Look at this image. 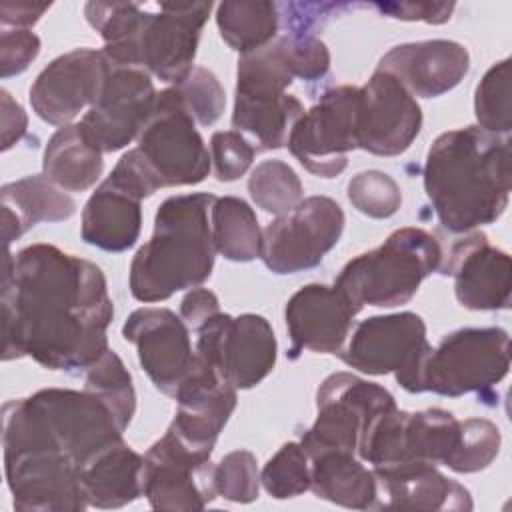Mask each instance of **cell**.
Here are the masks:
<instances>
[{
	"label": "cell",
	"instance_id": "cell-1",
	"mask_svg": "<svg viewBox=\"0 0 512 512\" xmlns=\"http://www.w3.org/2000/svg\"><path fill=\"white\" fill-rule=\"evenodd\" d=\"M114 316L102 270L52 244H32L2 274V360L30 356L50 370H88Z\"/></svg>",
	"mask_w": 512,
	"mask_h": 512
},
{
	"label": "cell",
	"instance_id": "cell-2",
	"mask_svg": "<svg viewBox=\"0 0 512 512\" xmlns=\"http://www.w3.org/2000/svg\"><path fill=\"white\" fill-rule=\"evenodd\" d=\"M424 190L454 234L498 220L510 196V140L480 126L440 134L426 156Z\"/></svg>",
	"mask_w": 512,
	"mask_h": 512
},
{
	"label": "cell",
	"instance_id": "cell-3",
	"mask_svg": "<svg viewBox=\"0 0 512 512\" xmlns=\"http://www.w3.org/2000/svg\"><path fill=\"white\" fill-rule=\"evenodd\" d=\"M216 196L178 194L166 198L154 218L152 238L130 264V292L140 302H158L210 278L214 240L208 210Z\"/></svg>",
	"mask_w": 512,
	"mask_h": 512
},
{
	"label": "cell",
	"instance_id": "cell-4",
	"mask_svg": "<svg viewBox=\"0 0 512 512\" xmlns=\"http://www.w3.org/2000/svg\"><path fill=\"white\" fill-rule=\"evenodd\" d=\"M442 248L422 228H400L384 244L350 260L338 274L334 286L362 310L368 306L406 304L422 280L440 268Z\"/></svg>",
	"mask_w": 512,
	"mask_h": 512
},
{
	"label": "cell",
	"instance_id": "cell-5",
	"mask_svg": "<svg viewBox=\"0 0 512 512\" xmlns=\"http://www.w3.org/2000/svg\"><path fill=\"white\" fill-rule=\"evenodd\" d=\"M292 80L294 74L280 36L238 60L232 126L250 134L260 150H276L286 144L290 128L304 114L300 100L286 94Z\"/></svg>",
	"mask_w": 512,
	"mask_h": 512
},
{
	"label": "cell",
	"instance_id": "cell-6",
	"mask_svg": "<svg viewBox=\"0 0 512 512\" xmlns=\"http://www.w3.org/2000/svg\"><path fill=\"white\" fill-rule=\"evenodd\" d=\"M464 442V420L430 408L422 412L388 410L380 414L358 446V456L376 466L402 462L442 464L456 472Z\"/></svg>",
	"mask_w": 512,
	"mask_h": 512
},
{
	"label": "cell",
	"instance_id": "cell-7",
	"mask_svg": "<svg viewBox=\"0 0 512 512\" xmlns=\"http://www.w3.org/2000/svg\"><path fill=\"white\" fill-rule=\"evenodd\" d=\"M136 152L156 188L198 184L208 176V150L176 86L156 94L152 114L138 134Z\"/></svg>",
	"mask_w": 512,
	"mask_h": 512
},
{
	"label": "cell",
	"instance_id": "cell-8",
	"mask_svg": "<svg viewBox=\"0 0 512 512\" xmlns=\"http://www.w3.org/2000/svg\"><path fill=\"white\" fill-rule=\"evenodd\" d=\"M510 368V338L502 328H462L432 348L420 370L418 392L462 396L498 384Z\"/></svg>",
	"mask_w": 512,
	"mask_h": 512
},
{
	"label": "cell",
	"instance_id": "cell-9",
	"mask_svg": "<svg viewBox=\"0 0 512 512\" xmlns=\"http://www.w3.org/2000/svg\"><path fill=\"white\" fill-rule=\"evenodd\" d=\"M210 10L212 2H162L156 12L144 8L130 46L114 64L142 68L164 82L180 84L194 68L200 30Z\"/></svg>",
	"mask_w": 512,
	"mask_h": 512
},
{
	"label": "cell",
	"instance_id": "cell-10",
	"mask_svg": "<svg viewBox=\"0 0 512 512\" xmlns=\"http://www.w3.org/2000/svg\"><path fill=\"white\" fill-rule=\"evenodd\" d=\"M316 408V420L300 440L304 452L308 456L322 450L356 454L372 422L394 410L396 402L386 388L350 372H336L320 384Z\"/></svg>",
	"mask_w": 512,
	"mask_h": 512
},
{
	"label": "cell",
	"instance_id": "cell-11",
	"mask_svg": "<svg viewBox=\"0 0 512 512\" xmlns=\"http://www.w3.org/2000/svg\"><path fill=\"white\" fill-rule=\"evenodd\" d=\"M430 350L424 320L414 312H400L362 320L338 356L364 374L394 372L404 390L418 392L420 370Z\"/></svg>",
	"mask_w": 512,
	"mask_h": 512
},
{
	"label": "cell",
	"instance_id": "cell-12",
	"mask_svg": "<svg viewBox=\"0 0 512 512\" xmlns=\"http://www.w3.org/2000/svg\"><path fill=\"white\" fill-rule=\"evenodd\" d=\"M358 86H334L304 112L286 138L292 156L314 176L334 178L344 172L356 146Z\"/></svg>",
	"mask_w": 512,
	"mask_h": 512
},
{
	"label": "cell",
	"instance_id": "cell-13",
	"mask_svg": "<svg viewBox=\"0 0 512 512\" xmlns=\"http://www.w3.org/2000/svg\"><path fill=\"white\" fill-rule=\"evenodd\" d=\"M196 354L238 388L262 382L276 362V338L266 318L258 314H214L198 328Z\"/></svg>",
	"mask_w": 512,
	"mask_h": 512
},
{
	"label": "cell",
	"instance_id": "cell-14",
	"mask_svg": "<svg viewBox=\"0 0 512 512\" xmlns=\"http://www.w3.org/2000/svg\"><path fill=\"white\" fill-rule=\"evenodd\" d=\"M344 230V212L328 196L304 198L288 214L262 230L260 258L276 274L314 268L332 250Z\"/></svg>",
	"mask_w": 512,
	"mask_h": 512
},
{
	"label": "cell",
	"instance_id": "cell-15",
	"mask_svg": "<svg viewBox=\"0 0 512 512\" xmlns=\"http://www.w3.org/2000/svg\"><path fill=\"white\" fill-rule=\"evenodd\" d=\"M142 494L156 510H202L216 498L210 454L182 442L172 430L144 454Z\"/></svg>",
	"mask_w": 512,
	"mask_h": 512
},
{
	"label": "cell",
	"instance_id": "cell-16",
	"mask_svg": "<svg viewBox=\"0 0 512 512\" xmlns=\"http://www.w3.org/2000/svg\"><path fill=\"white\" fill-rule=\"evenodd\" d=\"M154 102L156 90L146 70L110 62L96 102L78 124L80 134L100 154L116 152L138 138Z\"/></svg>",
	"mask_w": 512,
	"mask_h": 512
},
{
	"label": "cell",
	"instance_id": "cell-17",
	"mask_svg": "<svg viewBox=\"0 0 512 512\" xmlns=\"http://www.w3.org/2000/svg\"><path fill=\"white\" fill-rule=\"evenodd\" d=\"M420 126V106L406 86L374 70L358 96L356 146L376 156H398L414 142Z\"/></svg>",
	"mask_w": 512,
	"mask_h": 512
},
{
	"label": "cell",
	"instance_id": "cell-18",
	"mask_svg": "<svg viewBox=\"0 0 512 512\" xmlns=\"http://www.w3.org/2000/svg\"><path fill=\"white\" fill-rule=\"evenodd\" d=\"M122 336L136 346L140 366L152 384L174 398L198 358L184 320L168 308H140L124 322Z\"/></svg>",
	"mask_w": 512,
	"mask_h": 512
},
{
	"label": "cell",
	"instance_id": "cell-19",
	"mask_svg": "<svg viewBox=\"0 0 512 512\" xmlns=\"http://www.w3.org/2000/svg\"><path fill=\"white\" fill-rule=\"evenodd\" d=\"M108 70L110 60L102 50L76 48L54 58L30 86L36 116L56 126L70 124L96 102Z\"/></svg>",
	"mask_w": 512,
	"mask_h": 512
},
{
	"label": "cell",
	"instance_id": "cell-20",
	"mask_svg": "<svg viewBox=\"0 0 512 512\" xmlns=\"http://www.w3.org/2000/svg\"><path fill=\"white\" fill-rule=\"evenodd\" d=\"M174 398L178 408L168 430L188 446L212 454L216 438L236 406V388L198 356Z\"/></svg>",
	"mask_w": 512,
	"mask_h": 512
},
{
	"label": "cell",
	"instance_id": "cell-21",
	"mask_svg": "<svg viewBox=\"0 0 512 512\" xmlns=\"http://www.w3.org/2000/svg\"><path fill=\"white\" fill-rule=\"evenodd\" d=\"M442 270L454 278V292L464 308L506 310L510 306V256L494 248L486 234L474 232L456 242Z\"/></svg>",
	"mask_w": 512,
	"mask_h": 512
},
{
	"label": "cell",
	"instance_id": "cell-22",
	"mask_svg": "<svg viewBox=\"0 0 512 512\" xmlns=\"http://www.w3.org/2000/svg\"><path fill=\"white\" fill-rule=\"evenodd\" d=\"M358 312L360 310L336 286H302L292 294L284 312L292 352H340Z\"/></svg>",
	"mask_w": 512,
	"mask_h": 512
},
{
	"label": "cell",
	"instance_id": "cell-23",
	"mask_svg": "<svg viewBox=\"0 0 512 512\" xmlns=\"http://www.w3.org/2000/svg\"><path fill=\"white\" fill-rule=\"evenodd\" d=\"M468 50L452 40H424L388 50L376 70L398 78L410 94L434 98L452 90L468 72Z\"/></svg>",
	"mask_w": 512,
	"mask_h": 512
},
{
	"label": "cell",
	"instance_id": "cell-24",
	"mask_svg": "<svg viewBox=\"0 0 512 512\" xmlns=\"http://www.w3.org/2000/svg\"><path fill=\"white\" fill-rule=\"evenodd\" d=\"M378 482L374 508L472 510L470 492L430 462H402L372 468Z\"/></svg>",
	"mask_w": 512,
	"mask_h": 512
},
{
	"label": "cell",
	"instance_id": "cell-25",
	"mask_svg": "<svg viewBox=\"0 0 512 512\" xmlns=\"http://www.w3.org/2000/svg\"><path fill=\"white\" fill-rule=\"evenodd\" d=\"M140 202V198L106 178L82 210V240L106 252L132 248L142 224Z\"/></svg>",
	"mask_w": 512,
	"mask_h": 512
},
{
	"label": "cell",
	"instance_id": "cell-26",
	"mask_svg": "<svg viewBox=\"0 0 512 512\" xmlns=\"http://www.w3.org/2000/svg\"><path fill=\"white\" fill-rule=\"evenodd\" d=\"M144 458L124 438L102 450L80 470V488L86 506L120 508L142 494Z\"/></svg>",
	"mask_w": 512,
	"mask_h": 512
},
{
	"label": "cell",
	"instance_id": "cell-27",
	"mask_svg": "<svg viewBox=\"0 0 512 512\" xmlns=\"http://www.w3.org/2000/svg\"><path fill=\"white\" fill-rule=\"evenodd\" d=\"M2 240L8 244L38 222H58L74 214L76 202L42 176H26L2 186Z\"/></svg>",
	"mask_w": 512,
	"mask_h": 512
},
{
	"label": "cell",
	"instance_id": "cell-28",
	"mask_svg": "<svg viewBox=\"0 0 512 512\" xmlns=\"http://www.w3.org/2000/svg\"><path fill=\"white\" fill-rule=\"evenodd\" d=\"M310 458V490L332 504L368 510L378 498V482L372 470L360 464L354 454L322 450Z\"/></svg>",
	"mask_w": 512,
	"mask_h": 512
},
{
	"label": "cell",
	"instance_id": "cell-29",
	"mask_svg": "<svg viewBox=\"0 0 512 512\" xmlns=\"http://www.w3.org/2000/svg\"><path fill=\"white\" fill-rule=\"evenodd\" d=\"M44 176L66 192H82L102 176V154L80 134L78 124L60 126L46 144Z\"/></svg>",
	"mask_w": 512,
	"mask_h": 512
},
{
	"label": "cell",
	"instance_id": "cell-30",
	"mask_svg": "<svg viewBox=\"0 0 512 512\" xmlns=\"http://www.w3.org/2000/svg\"><path fill=\"white\" fill-rule=\"evenodd\" d=\"M210 218L216 252L232 262H250L260 258L262 230L254 210L242 198H216L210 208Z\"/></svg>",
	"mask_w": 512,
	"mask_h": 512
},
{
	"label": "cell",
	"instance_id": "cell-31",
	"mask_svg": "<svg viewBox=\"0 0 512 512\" xmlns=\"http://www.w3.org/2000/svg\"><path fill=\"white\" fill-rule=\"evenodd\" d=\"M216 22L224 42L240 54L270 44L278 32V4L258 0L222 2L216 8Z\"/></svg>",
	"mask_w": 512,
	"mask_h": 512
},
{
	"label": "cell",
	"instance_id": "cell-32",
	"mask_svg": "<svg viewBox=\"0 0 512 512\" xmlns=\"http://www.w3.org/2000/svg\"><path fill=\"white\" fill-rule=\"evenodd\" d=\"M84 390L100 398L114 414L120 430L124 432L136 410V394L130 372L110 348L88 368Z\"/></svg>",
	"mask_w": 512,
	"mask_h": 512
},
{
	"label": "cell",
	"instance_id": "cell-33",
	"mask_svg": "<svg viewBox=\"0 0 512 512\" xmlns=\"http://www.w3.org/2000/svg\"><path fill=\"white\" fill-rule=\"evenodd\" d=\"M252 200L268 214L284 216L302 202V182L282 160L260 162L248 180Z\"/></svg>",
	"mask_w": 512,
	"mask_h": 512
},
{
	"label": "cell",
	"instance_id": "cell-34",
	"mask_svg": "<svg viewBox=\"0 0 512 512\" xmlns=\"http://www.w3.org/2000/svg\"><path fill=\"white\" fill-rule=\"evenodd\" d=\"M474 114L482 130L508 134L512 128L510 110V60L496 62L480 80L474 96Z\"/></svg>",
	"mask_w": 512,
	"mask_h": 512
},
{
	"label": "cell",
	"instance_id": "cell-35",
	"mask_svg": "<svg viewBox=\"0 0 512 512\" xmlns=\"http://www.w3.org/2000/svg\"><path fill=\"white\" fill-rule=\"evenodd\" d=\"M264 490L278 498H294L310 490V458L298 442H286L262 468Z\"/></svg>",
	"mask_w": 512,
	"mask_h": 512
},
{
	"label": "cell",
	"instance_id": "cell-36",
	"mask_svg": "<svg viewBox=\"0 0 512 512\" xmlns=\"http://www.w3.org/2000/svg\"><path fill=\"white\" fill-rule=\"evenodd\" d=\"M348 200L370 218H388L402 204L400 186L380 170H366L348 182Z\"/></svg>",
	"mask_w": 512,
	"mask_h": 512
},
{
	"label": "cell",
	"instance_id": "cell-37",
	"mask_svg": "<svg viewBox=\"0 0 512 512\" xmlns=\"http://www.w3.org/2000/svg\"><path fill=\"white\" fill-rule=\"evenodd\" d=\"M176 88L188 114L200 126H212L222 116L226 106L224 88L208 68L194 66Z\"/></svg>",
	"mask_w": 512,
	"mask_h": 512
},
{
	"label": "cell",
	"instance_id": "cell-38",
	"mask_svg": "<svg viewBox=\"0 0 512 512\" xmlns=\"http://www.w3.org/2000/svg\"><path fill=\"white\" fill-rule=\"evenodd\" d=\"M258 466L248 450H234L214 466L216 494L230 502H252L258 498Z\"/></svg>",
	"mask_w": 512,
	"mask_h": 512
},
{
	"label": "cell",
	"instance_id": "cell-39",
	"mask_svg": "<svg viewBox=\"0 0 512 512\" xmlns=\"http://www.w3.org/2000/svg\"><path fill=\"white\" fill-rule=\"evenodd\" d=\"M214 172L220 182H232L240 178L254 160L256 148L238 132V130H222L214 132L210 138Z\"/></svg>",
	"mask_w": 512,
	"mask_h": 512
},
{
	"label": "cell",
	"instance_id": "cell-40",
	"mask_svg": "<svg viewBox=\"0 0 512 512\" xmlns=\"http://www.w3.org/2000/svg\"><path fill=\"white\" fill-rule=\"evenodd\" d=\"M40 52V38L28 28H2L0 34V74L2 78L20 74Z\"/></svg>",
	"mask_w": 512,
	"mask_h": 512
},
{
	"label": "cell",
	"instance_id": "cell-41",
	"mask_svg": "<svg viewBox=\"0 0 512 512\" xmlns=\"http://www.w3.org/2000/svg\"><path fill=\"white\" fill-rule=\"evenodd\" d=\"M376 8L392 18L422 20L428 24H442L450 18L454 2H400V4H376Z\"/></svg>",
	"mask_w": 512,
	"mask_h": 512
},
{
	"label": "cell",
	"instance_id": "cell-42",
	"mask_svg": "<svg viewBox=\"0 0 512 512\" xmlns=\"http://www.w3.org/2000/svg\"><path fill=\"white\" fill-rule=\"evenodd\" d=\"M218 312H220L218 298L214 292L206 288L190 290L180 304V318L184 320L186 326L194 330H198L206 320H210Z\"/></svg>",
	"mask_w": 512,
	"mask_h": 512
},
{
	"label": "cell",
	"instance_id": "cell-43",
	"mask_svg": "<svg viewBox=\"0 0 512 512\" xmlns=\"http://www.w3.org/2000/svg\"><path fill=\"white\" fill-rule=\"evenodd\" d=\"M2 96V150H8L12 144H16L24 132H26V112L14 98L8 94V90L0 92Z\"/></svg>",
	"mask_w": 512,
	"mask_h": 512
},
{
	"label": "cell",
	"instance_id": "cell-44",
	"mask_svg": "<svg viewBox=\"0 0 512 512\" xmlns=\"http://www.w3.org/2000/svg\"><path fill=\"white\" fill-rule=\"evenodd\" d=\"M50 8V4L34 2H2L0 22L2 28H28L40 20V16Z\"/></svg>",
	"mask_w": 512,
	"mask_h": 512
}]
</instances>
